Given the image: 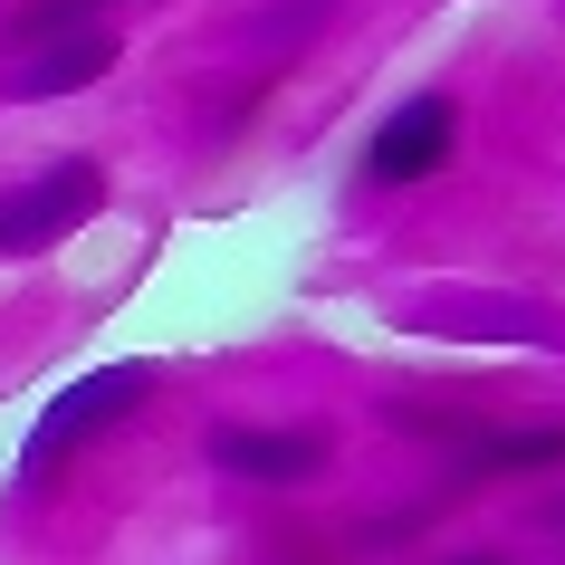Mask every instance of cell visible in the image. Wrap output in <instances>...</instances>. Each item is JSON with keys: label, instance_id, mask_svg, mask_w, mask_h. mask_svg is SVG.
I'll list each match as a JSON object with an SVG mask.
<instances>
[{"label": "cell", "instance_id": "8992f818", "mask_svg": "<svg viewBox=\"0 0 565 565\" xmlns=\"http://www.w3.org/2000/svg\"><path fill=\"white\" fill-rule=\"evenodd\" d=\"M460 153V96L450 87H422V96H403L374 135H364V163L355 173L374 182V192H413V182H431Z\"/></svg>", "mask_w": 565, "mask_h": 565}, {"label": "cell", "instance_id": "7a4b0ae2", "mask_svg": "<svg viewBox=\"0 0 565 565\" xmlns=\"http://www.w3.org/2000/svg\"><path fill=\"white\" fill-rule=\"evenodd\" d=\"M106 211V163L96 153H49L20 182H0V259H30V249H58Z\"/></svg>", "mask_w": 565, "mask_h": 565}, {"label": "cell", "instance_id": "5b68a950", "mask_svg": "<svg viewBox=\"0 0 565 565\" xmlns=\"http://www.w3.org/2000/svg\"><path fill=\"white\" fill-rule=\"evenodd\" d=\"M202 460L221 479H249V489H307V479H327L335 431L327 422H211Z\"/></svg>", "mask_w": 565, "mask_h": 565}, {"label": "cell", "instance_id": "ba28073f", "mask_svg": "<svg viewBox=\"0 0 565 565\" xmlns=\"http://www.w3.org/2000/svg\"><path fill=\"white\" fill-rule=\"evenodd\" d=\"M96 10H116V0H20V10L0 20V58L30 49V39H49V30H67V20H96Z\"/></svg>", "mask_w": 565, "mask_h": 565}, {"label": "cell", "instance_id": "6da1fadb", "mask_svg": "<svg viewBox=\"0 0 565 565\" xmlns=\"http://www.w3.org/2000/svg\"><path fill=\"white\" fill-rule=\"evenodd\" d=\"M163 393V364H145V355H125V364H96V374H77V384L39 413V431H30V450H20V489H58V470L77 460L87 441H106L116 422H135Z\"/></svg>", "mask_w": 565, "mask_h": 565}, {"label": "cell", "instance_id": "9c48e42d", "mask_svg": "<svg viewBox=\"0 0 565 565\" xmlns=\"http://www.w3.org/2000/svg\"><path fill=\"white\" fill-rule=\"evenodd\" d=\"M441 565H508L499 546H460V556H441Z\"/></svg>", "mask_w": 565, "mask_h": 565}, {"label": "cell", "instance_id": "3957f363", "mask_svg": "<svg viewBox=\"0 0 565 565\" xmlns=\"http://www.w3.org/2000/svg\"><path fill=\"white\" fill-rule=\"evenodd\" d=\"M403 327L422 335H470V345H565V307L508 298V288H470V278H441V288H413L403 298Z\"/></svg>", "mask_w": 565, "mask_h": 565}, {"label": "cell", "instance_id": "52a82bcc", "mask_svg": "<svg viewBox=\"0 0 565 565\" xmlns=\"http://www.w3.org/2000/svg\"><path fill=\"white\" fill-rule=\"evenodd\" d=\"M518 470H565V422H536V431H470V441H460V479H518Z\"/></svg>", "mask_w": 565, "mask_h": 565}, {"label": "cell", "instance_id": "277c9868", "mask_svg": "<svg viewBox=\"0 0 565 565\" xmlns=\"http://www.w3.org/2000/svg\"><path fill=\"white\" fill-rule=\"evenodd\" d=\"M125 30L116 20H67V30L30 39L0 58V106H58V96H87L96 77H116Z\"/></svg>", "mask_w": 565, "mask_h": 565}]
</instances>
